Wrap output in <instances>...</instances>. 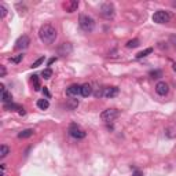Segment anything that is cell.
<instances>
[{
  "instance_id": "6da1fadb",
  "label": "cell",
  "mask_w": 176,
  "mask_h": 176,
  "mask_svg": "<svg viewBox=\"0 0 176 176\" xmlns=\"http://www.w3.org/2000/svg\"><path fill=\"white\" fill-rule=\"evenodd\" d=\"M39 37L44 44H53L58 37V32L51 23H46V25H43L40 28Z\"/></svg>"
},
{
  "instance_id": "7a4b0ae2",
  "label": "cell",
  "mask_w": 176,
  "mask_h": 176,
  "mask_svg": "<svg viewBox=\"0 0 176 176\" xmlns=\"http://www.w3.org/2000/svg\"><path fill=\"white\" fill-rule=\"evenodd\" d=\"M78 26H80L83 32L91 33L95 29V19L92 17L87 15V14H80V17H78Z\"/></svg>"
},
{
  "instance_id": "3957f363",
  "label": "cell",
  "mask_w": 176,
  "mask_h": 176,
  "mask_svg": "<svg viewBox=\"0 0 176 176\" xmlns=\"http://www.w3.org/2000/svg\"><path fill=\"white\" fill-rule=\"evenodd\" d=\"M101 15L105 19H113L116 17V8L113 6V3H103L101 6Z\"/></svg>"
},
{
  "instance_id": "277c9868",
  "label": "cell",
  "mask_w": 176,
  "mask_h": 176,
  "mask_svg": "<svg viewBox=\"0 0 176 176\" xmlns=\"http://www.w3.org/2000/svg\"><path fill=\"white\" fill-rule=\"evenodd\" d=\"M68 132H69V135L73 138V139H77V140H81V139H84V138L87 136V132H85L84 129H81L77 124H70Z\"/></svg>"
},
{
  "instance_id": "5b68a950",
  "label": "cell",
  "mask_w": 176,
  "mask_h": 176,
  "mask_svg": "<svg viewBox=\"0 0 176 176\" xmlns=\"http://www.w3.org/2000/svg\"><path fill=\"white\" fill-rule=\"evenodd\" d=\"M120 116V110L117 109H106L101 113V120L105 123H112L114 121L117 117Z\"/></svg>"
},
{
  "instance_id": "8992f818",
  "label": "cell",
  "mask_w": 176,
  "mask_h": 176,
  "mask_svg": "<svg viewBox=\"0 0 176 176\" xmlns=\"http://www.w3.org/2000/svg\"><path fill=\"white\" fill-rule=\"evenodd\" d=\"M171 19V14L165 10H158L153 14V21L156 23H167Z\"/></svg>"
},
{
  "instance_id": "52a82bcc",
  "label": "cell",
  "mask_w": 176,
  "mask_h": 176,
  "mask_svg": "<svg viewBox=\"0 0 176 176\" xmlns=\"http://www.w3.org/2000/svg\"><path fill=\"white\" fill-rule=\"evenodd\" d=\"M78 6H80V2H78V0H68V2L62 3V8H63L66 13H69V14L77 11Z\"/></svg>"
},
{
  "instance_id": "ba28073f",
  "label": "cell",
  "mask_w": 176,
  "mask_h": 176,
  "mask_svg": "<svg viewBox=\"0 0 176 176\" xmlns=\"http://www.w3.org/2000/svg\"><path fill=\"white\" fill-rule=\"evenodd\" d=\"M29 44H30L29 36H26V34H22V36L18 37V39H17V41H15V50H19V51L26 50V48L29 47Z\"/></svg>"
},
{
  "instance_id": "9c48e42d",
  "label": "cell",
  "mask_w": 176,
  "mask_h": 176,
  "mask_svg": "<svg viewBox=\"0 0 176 176\" xmlns=\"http://www.w3.org/2000/svg\"><path fill=\"white\" fill-rule=\"evenodd\" d=\"M58 55L61 57H66V55H70L73 53V46L70 43H62L59 47H58Z\"/></svg>"
},
{
  "instance_id": "30bf717a",
  "label": "cell",
  "mask_w": 176,
  "mask_h": 176,
  "mask_svg": "<svg viewBox=\"0 0 176 176\" xmlns=\"http://www.w3.org/2000/svg\"><path fill=\"white\" fill-rule=\"evenodd\" d=\"M156 92L160 96L168 95V92H169V85H168L165 81H158L156 84Z\"/></svg>"
},
{
  "instance_id": "8fae6325",
  "label": "cell",
  "mask_w": 176,
  "mask_h": 176,
  "mask_svg": "<svg viewBox=\"0 0 176 176\" xmlns=\"http://www.w3.org/2000/svg\"><path fill=\"white\" fill-rule=\"evenodd\" d=\"M120 89L118 87H106L102 89V96H105V98H114V96L118 95Z\"/></svg>"
},
{
  "instance_id": "7c38bea8",
  "label": "cell",
  "mask_w": 176,
  "mask_h": 176,
  "mask_svg": "<svg viewBox=\"0 0 176 176\" xmlns=\"http://www.w3.org/2000/svg\"><path fill=\"white\" fill-rule=\"evenodd\" d=\"M66 95L69 96H77V95H81V85L78 84H72L66 88Z\"/></svg>"
},
{
  "instance_id": "4fadbf2b",
  "label": "cell",
  "mask_w": 176,
  "mask_h": 176,
  "mask_svg": "<svg viewBox=\"0 0 176 176\" xmlns=\"http://www.w3.org/2000/svg\"><path fill=\"white\" fill-rule=\"evenodd\" d=\"M78 103H80L78 99H68L66 103H65V106H66L68 110H74V109H77Z\"/></svg>"
},
{
  "instance_id": "5bb4252c",
  "label": "cell",
  "mask_w": 176,
  "mask_h": 176,
  "mask_svg": "<svg viewBox=\"0 0 176 176\" xmlns=\"http://www.w3.org/2000/svg\"><path fill=\"white\" fill-rule=\"evenodd\" d=\"M3 109L7 110V112H15V110H22L23 108H21L19 105H15V103H4V106H3Z\"/></svg>"
},
{
  "instance_id": "9a60e30c",
  "label": "cell",
  "mask_w": 176,
  "mask_h": 176,
  "mask_svg": "<svg viewBox=\"0 0 176 176\" xmlns=\"http://www.w3.org/2000/svg\"><path fill=\"white\" fill-rule=\"evenodd\" d=\"M92 94V87L89 84H83L81 85V96H84V98H87Z\"/></svg>"
},
{
  "instance_id": "2e32d148",
  "label": "cell",
  "mask_w": 176,
  "mask_h": 176,
  "mask_svg": "<svg viewBox=\"0 0 176 176\" xmlns=\"http://www.w3.org/2000/svg\"><path fill=\"white\" fill-rule=\"evenodd\" d=\"M33 135H34V131L33 129H23L22 132L18 133V138H19V139H28V138H30Z\"/></svg>"
},
{
  "instance_id": "e0dca14e",
  "label": "cell",
  "mask_w": 176,
  "mask_h": 176,
  "mask_svg": "<svg viewBox=\"0 0 176 176\" xmlns=\"http://www.w3.org/2000/svg\"><path fill=\"white\" fill-rule=\"evenodd\" d=\"M2 101L4 102V103H13V95H11V92L10 91H3L2 92Z\"/></svg>"
},
{
  "instance_id": "ac0fdd59",
  "label": "cell",
  "mask_w": 176,
  "mask_h": 176,
  "mask_svg": "<svg viewBox=\"0 0 176 176\" xmlns=\"http://www.w3.org/2000/svg\"><path fill=\"white\" fill-rule=\"evenodd\" d=\"M37 108L40 110H47L50 108V102H48V99H39L37 101Z\"/></svg>"
},
{
  "instance_id": "d6986e66",
  "label": "cell",
  "mask_w": 176,
  "mask_h": 176,
  "mask_svg": "<svg viewBox=\"0 0 176 176\" xmlns=\"http://www.w3.org/2000/svg\"><path fill=\"white\" fill-rule=\"evenodd\" d=\"M151 53H153V48H151V47L146 48V50H143V51H140V53L136 54V59H142V58L147 57V55H150Z\"/></svg>"
},
{
  "instance_id": "ffe728a7",
  "label": "cell",
  "mask_w": 176,
  "mask_h": 176,
  "mask_svg": "<svg viewBox=\"0 0 176 176\" xmlns=\"http://www.w3.org/2000/svg\"><path fill=\"white\" fill-rule=\"evenodd\" d=\"M32 83L34 84V91H40L41 85H40V80H39V76L37 74H33L32 76Z\"/></svg>"
},
{
  "instance_id": "44dd1931",
  "label": "cell",
  "mask_w": 176,
  "mask_h": 176,
  "mask_svg": "<svg viewBox=\"0 0 176 176\" xmlns=\"http://www.w3.org/2000/svg\"><path fill=\"white\" fill-rule=\"evenodd\" d=\"M8 153H10V147L6 146V144H2V146H0V158L7 157Z\"/></svg>"
},
{
  "instance_id": "7402d4cb",
  "label": "cell",
  "mask_w": 176,
  "mask_h": 176,
  "mask_svg": "<svg viewBox=\"0 0 176 176\" xmlns=\"http://www.w3.org/2000/svg\"><path fill=\"white\" fill-rule=\"evenodd\" d=\"M139 44H140L139 39H132V40H129L128 43H127V48H136Z\"/></svg>"
},
{
  "instance_id": "603a6c76",
  "label": "cell",
  "mask_w": 176,
  "mask_h": 176,
  "mask_svg": "<svg viewBox=\"0 0 176 176\" xmlns=\"http://www.w3.org/2000/svg\"><path fill=\"white\" fill-rule=\"evenodd\" d=\"M41 76H43V78H46V80H48V78L53 77V70H51L50 68L44 69V70L41 72Z\"/></svg>"
},
{
  "instance_id": "cb8c5ba5",
  "label": "cell",
  "mask_w": 176,
  "mask_h": 176,
  "mask_svg": "<svg viewBox=\"0 0 176 176\" xmlns=\"http://www.w3.org/2000/svg\"><path fill=\"white\" fill-rule=\"evenodd\" d=\"M149 76L151 78H160V77H163V72L161 70H150Z\"/></svg>"
},
{
  "instance_id": "d4e9b609",
  "label": "cell",
  "mask_w": 176,
  "mask_h": 176,
  "mask_svg": "<svg viewBox=\"0 0 176 176\" xmlns=\"http://www.w3.org/2000/svg\"><path fill=\"white\" fill-rule=\"evenodd\" d=\"M43 62H44V57H40L39 59H36V61H34L32 65H30V68H32V69H36V68H39L40 65L43 63Z\"/></svg>"
},
{
  "instance_id": "484cf974",
  "label": "cell",
  "mask_w": 176,
  "mask_h": 176,
  "mask_svg": "<svg viewBox=\"0 0 176 176\" xmlns=\"http://www.w3.org/2000/svg\"><path fill=\"white\" fill-rule=\"evenodd\" d=\"M22 59H23V54H18V55H15V57L10 58V61H11L13 63H19Z\"/></svg>"
},
{
  "instance_id": "4316f807",
  "label": "cell",
  "mask_w": 176,
  "mask_h": 176,
  "mask_svg": "<svg viewBox=\"0 0 176 176\" xmlns=\"http://www.w3.org/2000/svg\"><path fill=\"white\" fill-rule=\"evenodd\" d=\"M169 43L172 44V47H173V50L176 51V34H172L169 37Z\"/></svg>"
},
{
  "instance_id": "83f0119b",
  "label": "cell",
  "mask_w": 176,
  "mask_h": 176,
  "mask_svg": "<svg viewBox=\"0 0 176 176\" xmlns=\"http://www.w3.org/2000/svg\"><path fill=\"white\" fill-rule=\"evenodd\" d=\"M6 15H7V8L3 4H0V17H2V18H4Z\"/></svg>"
},
{
  "instance_id": "f1b7e54d",
  "label": "cell",
  "mask_w": 176,
  "mask_h": 176,
  "mask_svg": "<svg viewBox=\"0 0 176 176\" xmlns=\"http://www.w3.org/2000/svg\"><path fill=\"white\" fill-rule=\"evenodd\" d=\"M6 73H7V70H6V66H0V77H4L6 76Z\"/></svg>"
},
{
  "instance_id": "f546056e",
  "label": "cell",
  "mask_w": 176,
  "mask_h": 176,
  "mask_svg": "<svg viewBox=\"0 0 176 176\" xmlns=\"http://www.w3.org/2000/svg\"><path fill=\"white\" fill-rule=\"evenodd\" d=\"M43 94L46 95V98H51V94H50V91L47 89V87H44V88H43Z\"/></svg>"
},
{
  "instance_id": "4dcf8cb0",
  "label": "cell",
  "mask_w": 176,
  "mask_h": 176,
  "mask_svg": "<svg viewBox=\"0 0 176 176\" xmlns=\"http://www.w3.org/2000/svg\"><path fill=\"white\" fill-rule=\"evenodd\" d=\"M55 61H57V57H53L51 59H48V63H47V65H48V66H51V65H53Z\"/></svg>"
},
{
  "instance_id": "1f68e13d",
  "label": "cell",
  "mask_w": 176,
  "mask_h": 176,
  "mask_svg": "<svg viewBox=\"0 0 176 176\" xmlns=\"http://www.w3.org/2000/svg\"><path fill=\"white\" fill-rule=\"evenodd\" d=\"M132 176H143V172H140V171H135L132 173Z\"/></svg>"
},
{
  "instance_id": "d6a6232c",
  "label": "cell",
  "mask_w": 176,
  "mask_h": 176,
  "mask_svg": "<svg viewBox=\"0 0 176 176\" xmlns=\"http://www.w3.org/2000/svg\"><path fill=\"white\" fill-rule=\"evenodd\" d=\"M158 47H160L161 50H164V48H165V50H167V48H168V46H167V44H165V46H164V43H160V44H158Z\"/></svg>"
},
{
  "instance_id": "836d02e7",
  "label": "cell",
  "mask_w": 176,
  "mask_h": 176,
  "mask_svg": "<svg viewBox=\"0 0 176 176\" xmlns=\"http://www.w3.org/2000/svg\"><path fill=\"white\" fill-rule=\"evenodd\" d=\"M18 113H19V116H23V114H25V110H23V109H22V110H19V112H18Z\"/></svg>"
},
{
  "instance_id": "e575fe53",
  "label": "cell",
  "mask_w": 176,
  "mask_h": 176,
  "mask_svg": "<svg viewBox=\"0 0 176 176\" xmlns=\"http://www.w3.org/2000/svg\"><path fill=\"white\" fill-rule=\"evenodd\" d=\"M172 69H173V72H176V63L172 65Z\"/></svg>"
},
{
  "instance_id": "d590c367",
  "label": "cell",
  "mask_w": 176,
  "mask_h": 176,
  "mask_svg": "<svg viewBox=\"0 0 176 176\" xmlns=\"http://www.w3.org/2000/svg\"><path fill=\"white\" fill-rule=\"evenodd\" d=\"M172 7H173V8H176V2H172Z\"/></svg>"
},
{
  "instance_id": "8d00e7d4",
  "label": "cell",
  "mask_w": 176,
  "mask_h": 176,
  "mask_svg": "<svg viewBox=\"0 0 176 176\" xmlns=\"http://www.w3.org/2000/svg\"><path fill=\"white\" fill-rule=\"evenodd\" d=\"M2 176H4V175H2Z\"/></svg>"
}]
</instances>
